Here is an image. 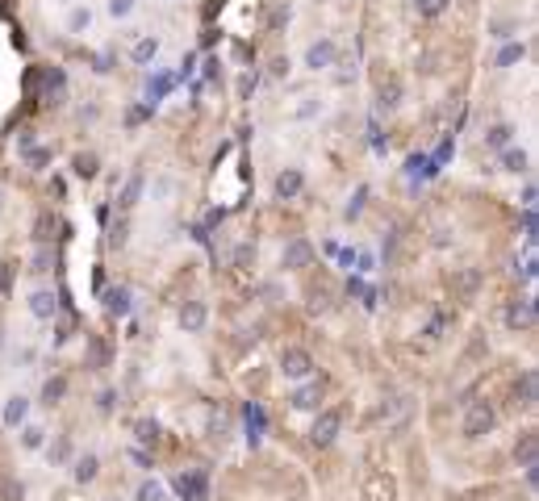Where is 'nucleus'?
Returning <instances> with one entry per match:
<instances>
[{
  "mask_svg": "<svg viewBox=\"0 0 539 501\" xmlns=\"http://www.w3.org/2000/svg\"><path fill=\"white\" fill-rule=\"evenodd\" d=\"M494 430V406L489 401H473L468 413H464V435L468 439H481V435H489Z\"/></svg>",
  "mask_w": 539,
  "mask_h": 501,
  "instance_id": "1",
  "label": "nucleus"
},
{
  "mask_svg": "<svg viewBox=\"0 0 539 501\" xmlns=\"http://www.w3.org/2000/svg\"><path fill=\"white\" fill-rule=\"evenodd\" d=\"M280 372H284L289 380H306V376L314 372V360H310V351H301V347H289V351L280 355Z\"/></svg>",
  "mask_w": 539,
  "mask_h": 501,
  "instance_id": "2",
  "label": "nucleus"
},
{
  "mask_svg": "<svg viewBox=\"0 0 539 501\" xmlns=\"http://www.w3.org/2000/svg\"><path fill=\"white\" fill-rule=\"evenodd\" d=\"M339 413L335 410H326V413H318V422H314V430H310V439H314V447H330L335 443V435H339Z\"/></svg>",
  "mask_w": 539,
  "mask_h": 501,
  "instance_id": "3",
  "label": "nucleus"
},
{
  "mask_svg": "<svg viewBox=\"0 0 539 501\" xmlns=\"http://www.w3.org/2000/svg\"><path fill=\"white\" fill-rule=\"evenodd\" d=\"M172 489H176L184 501H205V476H192V472H180L176 481H172Z\"/></svg>",
  "mask_w": 539,
  "mask_h": 501,
  "instance_id": "4",
  "label": "nucleus"
},
{
  "mask_svg": "<svg viewBox=\"0 0 539 501\" xmlns=\"http://www.w3.org/2000/svg\"><path fill=\"white\" fill-rule=\"evenodd\" d=\"M314 259V247L306 242V238H293L289 247H284V268H306Z\"/></svg>",
  "mask_w": 539,
  "mask_h": 501,
  "instance_id": "5",
  "label": "nucleus"
},
{
  "mask_svg": "<svg viewBox=\"0 0 539 501\" xmlns=\"http://www.w3.org/2000/svg\"><path fill=\"white\" fill-rule=\"evenodd\" d=\"M306 63H310V67H330V63H335V42H330V38H322V42H314L310 46V50H306Z\"/></svg>",
  "mask_w": 539,
  "mask_h": 501,
  "instance_id": "6",
  "label": "nucleus"
},
{
  "mask_svg": "<svg viewBox=\"0 0 539 501\" xmlns=\"http://www.w3.org/2000/svg\"><path fill=\"white\" fill-rule=\"evenodd\" d=\"M535 452H539V439H535V430H527V435L518 439V447H514V459H518L523 468H535Z\"/></svg>",
  "mask_w": 539,
  "mask_h": 501,
  "instance_id": "7",
  "label": "nucleus"
},
{
  "mask_svg": "<svg viewBox=\"0 0 539 501\" xmlns=\"http://www.w3.org/2000/svg\"><path fill=\"white\" fill-rule=\"evenodd\" d=\"M510 326H535V301L527 297V301H518V305H510V314H506Z\"/></svg>",
  "mask_w": 539,
  "mask_h": 501,
  "instance_id": "8",
  "label": "nucleus"
},
{
  "mask_svg": "<svg viewBox=\"0 0 539 501\" xmlns=\"http://www.w3.org/2000/svg\"><path fill=\"white\" fill-rule=\"evenodd\" d=\"M180 326H184V330H201V326H205V305H201V301H188V305L180 310Z\"/></svg>",
  "mask_w": 539,
  "mask_h": 501,
  "instance_id": "9",
  "label": "nucleus"
},
{
  "mask_svg": "<svg viewBox=\"0 0 539 501\" xmlns=\"http://www.w3.org/2000/svg\"><path fill=\"white\" fill-rule=\"evenodd\" d=\"M301 192V172H280L276 176V196H297Z\"/></svg>",
  "mask_w": 539,
  "mask_h": 501,
  "instance_id": "10",
  "label": "nucleus"
},
{
  "mask_svg": "<svg viewBox=\"0 0 539 501\" xmlns=\"http://www.w3.org/2000/svg\"><path fill=\"white\" fill-rule=\"evenodd\" d=\"M25 397H13L8 406H4V426H17V422H25Z\"/></svg>",
  "mask_w": 539,
  "mask_h": 501,
  "instance_id": "11",
  "label": "nucleus"
},
{
  "mask_svg": "<svg viewBox=\"0 0 539 501\" xmlns=\"http://www.w3.org/2000/svg\"><path fill=\"white\" fill-rule=\"evenodd\" d=\"M30 310H34V318H50L54 314V297L50 293H34L30 297Z\"/></svg>",
  "mask_w": 539,
  "mask_h": 501,
  "instance_id": "12",
  "label": "nucleus"
},
{
  "mask_svg": "<svg viewBox=\"0 0 539 501\" xmlns=\"http://www.w3.org/2000/svg\"><path fill=\"white\" fill-rule=\"evenodd\" d=\"M105 305H109V314H126V310H130V293H126V288H113V293L105 297Z\"/></svg>",
  "mask_w": 539,
  "mask_h": 501,
  "instance_id": "13",
  "label": "nucleus"
},
{
  "mask_svg": "<svg viewBox=\"0 0 539 501\" xmlns=\"http://www.w3.org/2000/svg\"><path fill=\"white\" fill-rule=\"evenodd\" d=\"M96 468H100V464H96V456H84L80 464H76V481H80V485L96 481Z\"/></svg>",
  "mask_w": 539,
  "mask_h": 501,
  "instance_id": "14",
  "label": "nucleus"
},
{
  "mask_svg": "<svg viewBox=\"0 0 539 501\" xmlns=\"http://www.w3.org/2000/svg\"><path fill=\"white\" fill-rule=\"evenodd\" d=\"M138 192H142V176H130V184H126V192H122V209H134L138 205Z\"/></svg>",
  "mask_w": 539,
  "mask_h": 501,
  "instance_id": "15",
  "label": "nucleus"
},
{
  "mask_svg": "<svg viewBox=\"0 0 539 501\" xmlns=\"http://www.w3.org/2000/svg\"><path fill=\"white\" fill-rule=\"evenodd\" d=\"M134 501H163V485H159V481H146V485H138Z\"/></svg>",
  "mask_w": 539,
  "mask_h": 501,
  "instance_id": "16",
  "label": "nucleus"
},
{
  "mask_svg": "<svg viewBox=\"0 0 539 501\" xmlns=\"http://www.w3.org/2000/svg\"><path fill=\"white\" fill-rule=\"evenodd\" d=\"M155 50H159L155 38H142V42L134 46V63H151V59H155Z\"/></svg>",
  "mask_w": 539,
  "mask_h": 501,
  "instance_id": "17",
  "label": "nucleus"
},
{
  "mask_svg": "<svg viewBox=\"0 0 539 501\" xmlns=\"http://www.w3.org/2000/svg\"><path fill=\"white\" fill-rule=\"evenodd\" d=\"M518 397H523V406H535V372H527V376H523Z\"/></svg>",
  "mask_w": 539,
  "mask_h": 501,
  "instance_id": "18",
  "label": "nucleus"
},
{
  "mask_svg": "<svg viewBox=\"0 0 539 501\" xmlns=\"http://www.w3.org/2000/svg\"><path fill=\"white\" fill-rule=\"evenodd\" d=\"M293 406H297V410H314V406H318V389H301V393H293Z\"/></svg>",
  "mask_w": 539,
  "mask_h": 501,
  "instance_id": "19",
  "label": "nucleus"
},
{
  "mask_svg": "<svg viewBox=\"0 0 539 501\" xmlns=\"http://www.w3.org/2000/svg\"><path fill=\"white\" fill-rule=\"evenodd\" d=\"M414 4H418V13H422V17H439V13L448 8V0H414Z\"/></svg>",
  "mask_w": 539,
  "mask_h": 501,
  "instance_id": "20",
  "label": "nucleus"
},
{
  "mask_svg": "<svg viewBox=\"0 0 539 501\" xmlns=\"http://www.w3.org/2000/svg\"><path fill=\"white\" fill-rule=\"evenodd\" d=\"M506 172H527V155L523 151H506Z\"/></svg>",
  "mask_w": 539,
  "mask_h": 501,
  "instance_id": "21",
  "label": "nucleus"
},
{
  "mask_svg": "<svg viewBox=\"0 0 539 501\" xmlns=\"http://www.w3.org/2000/svg\"><path fill=\"white\" fill-rule=\"evenodd\" d=\"M21 447H30V452L42 447V430H38V426H25V430H21Z\"/></svg>",
  "mask_w": 539,
  "mask_h": 501,
  "instance_id": "22",
  "label": "nucleus"
},
{
  "mask_svg": "<svg viewBox=\"0 0 539 501\" xmlns=\"http://www.w3.org/2000/svg\"><path fill=\"white\" fill-rule=\"evenodd\" d=\"M67 25H71V30H88V25H92V13H88V8H76V13L67 17Z\"/></svg>",
  "mask_w": 539,
  "mask_h": 501,
  "instance_id": "23",
  "label": "nucleus"
},
{
  "mask_svg": "<svg viewBox=\"0 0 539 501\" xmlns=\"http://www.w3.org/2000/svg\"><path fill=\"white\" fill-rule=\"evenodd\" d=\"M76 176H84V180L96 176V159H92V155H80V159H76Z\"/></svg>",
  "mask_w": 539,
  "mask_h": 501,
  "instance_id": "24",
  "label": "nucleus"
},
{
  "mask_svg": "<svg viewBox=\"0 0 539 501\" xmlns=\"http://www.w3.org/2000/svg\"><path fill=\"white\" fill-rule=\"evenodd\" d=\"M523 59V46H506L502 54H497V67H510V63H518Z\"/></svg>",
  "mask_w": 539,
  "mask_h": 501,
  "instance_id": "25",
  "label": "nucleus"
},
{
  "mask_svg": "<svg viewBox=\"0 0 539 501\" xmlns=\"http://www.w3.org/2000/svg\"><path fill=\"white\" fill-rule=\"evenodd\" d=\"M138 439H142V443H155V439H159V426H155V422H138Z\"/></svg>",
  "mask_w": 539,
  "mask_h": 501,
  "instance_id": "26",
  "label": "nucleus"
},
{
  "mask_svg": "<svg viewBox=\"0 0 539 501\" xmlns=\"http://www.w3.org/2000/svg\"><path fill=\"white\" fill-rule=\"evenodd\" d=\"M109 13L113 17H130L134 13V0H109Z\"/></svg>",
  "mask_w": 539,
  "mask_h": 501,
  "instance_id": "27",
  "label": "nucleus"
},
{
  "mask_svg": "<svg viewBox=\"0 0 539 501\" xmlns=\"http://www.w3.org/2000/svg\"><path fill=\"white\" fill-rule=\"evenodd\" d=\"M42 397H46V406H50V401H59V397H63V380H46Z\"/></svg>",
  "mask_w": 539,
  "mask_h": 501,
  "instance_id": "28",
  "label": "nucleus"
},
{
  "mask_svg": "<svg viewBox=\"0 0 539 501\" xmlns=\"http://www.w3.org/2000/svg\"><path fill=\"white\" fill-rule=\"evenodd\" d=\"M510 142V126H494L489 130V146H506Z\"/></svg>",
  "mask_w": 539,
  "mask_h": 501,
  "instance_id": "29",
  "label": "nucleus"
}]
</instances>
